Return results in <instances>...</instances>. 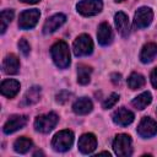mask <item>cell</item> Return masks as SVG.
Segmentation results:
<instances>
[{
    "label": "cell",
    "instance_id": "6",
    "mask_svg": "<svg viewBox=\"0 0 157 157\" xmlns=\"http://www.w3.org/2000/svg\"><path fill=\"white\" fill-rule=\"evenodd\" d=\"M76 9L82 16H94L102 11L103 2L102 0H81Z\"/></svg>",
    "mask_w": 157,
    "mask_h": 157
},
{
    "label": "cell",
    "instance_id": "32",
    "mask_svg": "<svg viewBox=\"0 0 157 157\" xmlns=\"http://www.w3.org/2000/svg\"><path fill=\"white\" fill-rule=\"evenodd\" d=\"M114 1H117V2H121V1H124V0H114Z\"/></svg>",
    "mask_w": 157,
    "mask_h": 157
},
{
    "label": "cell",
    "instance_id": "16",
    "mask_svg": "<svg viewBox=\"0 0 157 157\" xmlns=\"http://www.w3.org/2000/svg\"><path fill=\"white\" fill-rule=\"evenodd\" d=\"M97 38H98V43L101 45H109L113 40V32L110 26L107 22H103L99 25L98 31H97Z\"/></svg>",
    "mask_w": 157,
    "mask_h": 157
},
{
    "label": "cell",
    "instance_id": "10",
    "mask_svg": "<svg viewBox=\"0 0 157 157\" xmlns=\"http://www.w3.org/2000/svg\"><path fill=\"white\" fill-rule=\"evenodd\" d=\"M27 124V117L26 115H11L7 121L4 124V132L10 135L20 129H22L25 125Z\"/></svg>",
    "mask_w": 157,
    "mask_h": 157
},
{
    "label": "cell",
    "instance_id": "15",
    "mask_svg": "<svg viewBox=\"0 0 157 157\" xmlns=\"http://www.w3.org/2000/svg\"><path fill=\"white\" fill-rule=\"evenodd\" d=\"M20 82L13 80V78H7V80H4L1 82V87H0V91H1V94L7 97V98H13L18 91H20Z\"/></svg>",
    "mask_w": 157,
    "mask_h": 157
},
{
    "label": "cell",
    "instance_id": "13",
    "mask_svg": "<svg viewBox=\"0 0 157 157\" xmlns=\"http://www.w3.org/2000/svg\"><path fill=\"white\" fill-rule=\"evenodd\" d=\"M66 21V16L64 13H55L53 16H50L49 18H47V21L44 22L43 26V33L44 34H49L55 32L59 27H61Z\"/></svg>",
    "mask_w": 157,
    "mask_h": 157
},
{
    "label": "cell",
    "instance_id": "30",
    "mask_svg": "<svg viewBox=\"0 0 157 157\" xmlns=\"http://www.w3.org/2000/svg\"><path fill=\"white\" fill-rule=\"evenodd\" d=\"M120 78H121V76H120L119 74H112V81H113L115 85L120 82Z\"/></svg>",
    "mask_w": 157,
    "mask_h": 157
},
{
    "label": "cell",
    "instance_id": "11",
    "mask_svg": "<svg viewBox=\"0 0 157 157\" xmlns=\"http://www.w3.org/2000/svg\"><path fill=\"white\" fill-rule=\"evenodd\" d=\"M78 150L83 153V155H88V153H92L96 147H97V139L93 134L91 132H87V134H83L81 135V137L78 139Z\"/></svg>",
    "mask_w": 157,
    "mask_h": 157
},
{
    "label": "cell",
    "instance_id": "3",
    "mask_svg": "<svg viewBox=\"0 0 157 157\" xmlns=\"http://www.w3.org/2000/svg\"><path fill=\"white\" fill-rule=\"evenodd\" d=\"M59 121V117L56 113L54 112H49L47 114H42V115H38L34 120V129L39 132H43V134H47V132H50L55 125L58 124Z\"/></svg>",
    "mask_w": 157,
    "mask_h": 157
},
{
    "label": "cell",
    "instance_id": "8",
    "mask_svg": "<svg viewBox=\"0 0 157 157\" xmlns=\"http://www.w3.org/2000/svg\"><path fill=\"white\" fill-rule=\"evenodd\" d=\"M153 20V12L150 7L147 6H142L140 7L134 16V27L137 29H142L146 28L147 26H150V23Z\"/></svg>",
    "mask_w": 157,
    "mask_h": 157
},
{
    "label": "cell",
    "instance_id": "17",
    "mask_svg": "<svg viewBox=\"0 0 157 157\" xmlns=\"http://www.w3.org/2000/svg\"><path fill=\"white\" fill-rule=\"evenodd\" d=\"M20 69V61L18 58L15 54H9L5 56L2 61V71L6 75H15L18 72Z\"/></svg>",
    "mask_w": 157,
    "mask_h": 157
},
{
    "label": "cell",
    "instance_id": "20",
    "mask_svg": "<svg viewBox=\"0 0 157 157\" xmlns=\"http://www.w3.org/2000/svg\"><path fill=\"white\" fill-rule=\"evenodd\" d=\"M156 55H157V44L147 43L142 47V49L140 52V60L144 64H147V63H151Z\"/></svg>",
    "mask_w": 157,
    "mask_h": 157
},
{
    "label": "cell",
    "instance_id": "23",
    "mask_svg": "<svg viewBox=\"0 0 157 157\" xmlns=\"http://www.w3.org/2000/svg\"><path fill=\"white\" fill-rule=\"evenodd\" d=\"M91 72L92 69L88 65L80 64L77 66V82L80 85H87L91 80Z\"/></svg>",
    "mask_w": 157,
    "mask_h": 157
},
{
    "label": "cell",
    "instance_id": "25",
    "mask_svg": "<svg viewBox=\"0 0 157 157\" xmlns=\"http://www.w3.org/2000/svg\"><path fill=\"white\" fill-rule=\"evenodd\" d=\"M13 18V10L11 9H7V10H4L1 11V15H0V21H1V33H5L9 23L12 21Z\"/></svg>",
    "mask_w": 157,
    "mask_h": 157
},
{
    "label": "cell",
    "instance_id": "14",
    "mask_svg": "<svg viewBox=\"0 0 157 157\" xmlns=\"http://www.w3.org/2000/svg\"><path fill=\"white\" fill-rule=\"evenodd\" d=\"M114 22H115V27L119 32V34L121 37H128L130 33V25H129V18L128 15L119 11L114 15Z\"/></svg>",
    "mask_w": 157,
    "mask_h": 157
},
{
    "label": "cell",
    "instance_id": "26",
    "mask_svg": "<svg viewBox=\"0 0 157 157\" xmlns=\"http://www.w3.org/2000/svg\"><path fill=\"white\" fill-rule=\"evenodd\" d=\"M119 101V94L118 93H112L109 97H107L103 103H102V107L104 109H108V108H112L113 105H115V103Z\"/></svg>",
    "mask_w": 157,
    "mask_h": 157
},
{
    "label": "cell",
    "instance_id": "1",
    "mask_svg": "<svg viewBox=\"0 0 157 157\" xmlns=\"http://www.w3.org/2000/svg\"><path fill=\"white\" fill-rule=\"evenodd\" d=\"M50 55L54 61V64L59 69H66L69 67L71 59H70V50L69 45L64 40H59L50 48Z\"/></svg>",
    "mask_w": 157,
    "mask_h": 157
},
{
    "label": "cell",
    "instance_id": "28",
    "mask_svg": "<svg viewBox=\"0 0 157 157\" xmlns=\"http://www.w3.org/2000/svg\"><path fill=\"white\" fill-rule=\"evenodd\" d=\"M70 97H71V93H70V92H67V91H60V92L55 96V99H56L58 103L64 104L65 102H67V101L70 99Z\"/></svg>",
    "mask_w": 157,
    "mask_h": 157
},
{
    "label": "cell",
    "instance_id": "12",
    "mask_svg": "<svg viewBox=\"0 0 157 157\" xmlns=\"http://www.w3.org/2000/svg\"><path fill=\"white\" fill-rule=\"evenodd\" d=\"M113 121L117 124V125H120V126H128L129 124H131L134 121V113L129 109H126L125 107H121V108H118L113 115Z\"/></svg>",
    "mask_w": 157,
    "mask_h": 157
},
{
    "label": "cell",
    "instance_id": "4",
    "mask_svg": "<svg viewBox=\"0 0 157 157\" xmlns=\"http://www.w3.org/2000/svg\"><path fill=\"white\" fill-rule=\"evenodd\" d=\"M113 150L120 157H128L132 153V141L128 134H118L113 140Z\"/></svg>",
    "mask_w": 157,
    "mask_h": 157
},
{
    "label": "cell",
    "instance_id": "22",
    "mask_svg": "<svg viewBox=\"0 0 157 157\" xmlns=\"http://www.w3.org/2000/svg\"><path fill=\"white\" fill-rule=\"evenodd\" d=\"M33 146V142L29 137H26V136H22V137H18L15 142H13V150L17 152V153H26L31 150V147Z\"/></svg>",
    "mask_w": 157,
    "mask_h": 157
},
{
    "label": "cell",
    "instance_id": "27",
    "mask_svg": "<svg viewBox=\"0 0 157 157\" xmlns=\"http://www.w3.org/2000/svg\"><path fill=\"white\" fill-rule=\"evenodd\" d=\"M18 48H20V50H21V53L25 55V56H27L28 54H29V50H31V47H29V44H28V42L25 39V38H21L20 40H18Z\"/></svg>",
    "mask_w": 157,
    "mask_h": 157
},
{
    "label": "cell",
    "instance_id": "24",
    "mask_svg": "<svg viewBox=\"0 0 157 157\" xmlns=\"http://www.w3.org/2000/svg\"><path fill=\"white\" fill-rule=\"evenodd\" d=\"M145 82H146L145 77L139 72H132L128 78V86L131 90H139V88L144 87Z\"/></svg>",
    "mask_w": 157,
    "mask_h": 157
},
{
    "label": "cell",
    "instance_id": "29",
    "mask_svg": "<svg viewBox=\"0 0 157 157\" xmlns=\"http://www.w3.org/2000/svg\"><path fill=\"white\" fill-rule=\"evenodd\" d=\"M150 80H151V83L155 88H157V67H155L152 71H151V75H150Z\"/></svg>",
    "mask_w": 157,
    "mask_h": 157
},
{
    "label": "cell",
    "instance_id": "31",
    "mask_svg": "<svg viewBox=\"0 0 157 157\" xmlns=\"http://www.w3.org/2000/svg\"><path fill=\"white\" fill-rule=\"evenodd\" d=\"M20 1H22V2H25V4H37V2H39L40 0H20Z\"/></svg>",
    "mask_w": 157,
    "mask_h": 157
},
{
    "label": "cell",
    "instance_id": "2",
    "mask_svg": "<svg viewBox=\"0 0 157 157\" xmlns=\"http://www.w3.org/2000/svg\"><path fill=\"white\" fill-rule=\"evenodd\" d=\"M74 144V132L71 130H61L56 132L52 140V147L56 152H65L70 150Z\"/></svg>",
    "mask_w": 157,
    "mask_h": 157
},
{
    "label": "cell",
    "instance_id": "9",
    "mask_svg": "<svg viewBox=\"0 0 157 157\" xmlns=\"http://www.w3.org/2000/svg\"><path fill=\"white\" fill-rule=\"evenodd\" d=\"M137 134L144 139L157 135V123L150 117H144L137 125Z\"/></svg>",
    "mask_w": 157,
    "mask_h": 157
},
{
    "label": "cell",
    "instance_id": "19",
    "mask_svg": "<svg viewBox=\"0 0 157 157\" xmlns=\"http://www.w3.org/2000/svg\"><path fill=\"white\" fill-rule=\"evenodd\" d=\"M40 94H42V90L39 86H33L31 87L23 96L21 105H32L34 103H37L40 99Z\"/></svg>",
    "mask_w": 157,
    "mask_h": 157
},
{
    "label": "cell",
    "instance_id": "18",
    "mask_svg": "<svg viewBox=\"0 0 157 157\" xmlns=\"http://www.w3.org/2000/svg\"><path fill=\"white\" fill-rule=\"evenodd\" d=\"M93 109V104H92V101L87 97H82V98H78L74 104H72V110L75 114H78V115H85V114H88L91 110Z\"/></svg>",
    "mask_w": 157,
    "mask_h": 157
},
{
    "label": "cell",
    "instance_id": "21",
    "mask_svg": "<svg viewBox=\"0 0 157 157\" xmlns=\"http://www.w3.org/2000/svg\"><path fill=\"white\" fill-rule=\"evenodd\" d=\"M151 102H152V96H151V93H150L148 91H146V92H142L141 94H139L137 97H135V98L132 99L131 104H132L136 109L142 110V109H145Z\"/></svg>",
    "mask_w": 157,
    "mask_h": 157
},
{
    "label": "cell",
    "instance_id": "7",
    "mask_svg": "<svg viewBox=\"0 0 157 157\" xmlns=\"http://www.w3.org/2000/svg\"><path fill=\"white\" fill-rule=\"evenodd\" d=\"M40 12L37 9H31V10H25L21 12L20 18H18V27L21 29H31L33 28L38 20H39Z\"/></svg>",
    "mask_w": 157,
    "mask_h": 157
},
{
    "label": "cell",
    "instance_id": "5",
    "mask_svg": "<svg viewBox=\"0 0 157 157\" xmlns=\"http://www.w3.org/2000/svg\"><path fill=\"white\" fill-rule=\"evenodd\" d=\"M72 49L76 56H86L93 52V42L88 34H80L72 44Z\"/></svg>",
    "mask_w": 157,
    "mask_h": 157
}]
</instances>
